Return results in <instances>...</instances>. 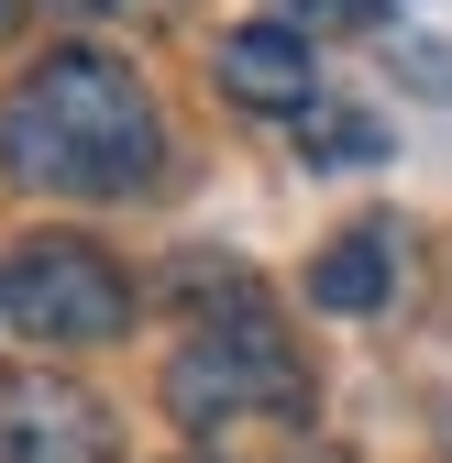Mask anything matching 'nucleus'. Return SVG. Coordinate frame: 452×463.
<instances>
[{
	"mask_svg": "<svg viewBox=\"0 0 452 463\" xmlns=\"http://www.w3.org/2000/svg\"><path fill=\"white\" fill-rule=\"evenodd\" d=\"M0 165L55 199H133L165 165L155 89L99 44H55L44 67L0 99Z\"/></svg>",
	"mask_w": 452,
	"mask_h": 463,
	"instance_id": "1",
	"label": "nucleus"
},
{
	"mask_svg": "<svg viewBox=\"0 0 452 463\" xmlns=\"http://www.w3.org/2000/svg\"><path fill=\"white\" fill-rule=\"evenodd\" d=\"M265 409H309V364L298 342L276 331L265 309H232V320H199L177 354H165V420L177 430H232V420H265Z\"/></svg>",
	"mask_w": 452,
	"mask_h": 463,
	"instance_id": "2",
	"label": "nucleus"
},
{
	"mask_svg": "<svg viewBox=\"0 0 452 463\" xmlns=\"http://www.w3.org/2000/svg\"><path fill=\"white\" fill-rule=\"evenodd\" d=\"M0 287H12V331L67 342V354L133 331V276L110 265L99 243H78V232H33V243L0 265Z\"/></svg>",
	"mask_w": 452,
	"mask_h": 463,
	"instance_id": "3",
	"label": "nucleus"
},
{
	"mask_svg": "<svg viewBox=\"0 0 452 463\" xmlns=\"http://www.w3.org/2000/svg\"><path fill=\"white\" fill-rule=\"evenodd\" d=\"M0 463H110V409L78 375H0Z\"/></svg>",
	"mask_w": 452,
	"mask_h": 463,
	"instance_id": "4",
	"label": "nucleus"
},
{
	"mask_svg": "<svg viewBox=\"0 0 452 463\" xmlns=\"http://www.w3.org/2000/svg\"><path fill=\"white\" fill-rule=\"evenodd\" d=\"M210 78H221V99H243V110H320V55H309V33L298 23H232L210 44Z\"/></svg>",
	"mask_w": 452,
	"mask_h": 463,
	"instance_id": "5",
	"label": "nucleus"
},
{
	"mask_svg": "<svg viewBox=\"0 0 452 463\" xmlns=\"http://www.w3.org/2000/svg\"><path fill=\"white\" fill-rule=\"evenodd\" d=\"M386 276H398V232L364 221V232H343V243L309 265V298H320V309H375V298H386Z\"/></svg>",
	"mask_w": 452,
	"mask_h": 463,
	"instance_id": "6",
	"label": "nucleus"
},
{
	"mask_svg": "<svg viewBox=\"0 0 452 463\" xmlns=\"http://www.w3.org/2000/svg\"><path fill=\"white\" fill-rule=\"evenodd\" d=\"M298 144L320 165H364L375 155V122H364V110H298Z\"/></svg>",
	"mask_w": 452,
	"mask_h": 463,
	"instance_id": "7",
	"label": "nucleus"
},
{
	"mask_svg": "<svg viewBox=\"0 0 452 463\" xmlns=\"http://www.w3.org/2000/svg\"><path fill=\"white\" fill-rule=\"evenodd\" d=\"M265 12L298 33H343V23H375V0H265Z\"/></svg>",
	"mask_w": 452,
	"mask_h": 463,
	"instance_id": "8",
	"label": "nucleus"
},
{
	"mask_svg": "<svg viewBox=\"0 0 452 463\" xmlns=\"http://www.w3.org/2000/svg\"><path fill=\"white\" fill-rule=\"evenodd\" d=\"M12 23H23V0H0V44H12Z\"/></svg>",
	"mask_w": 452,
	"mask_h": 463,
	"instance_id": "9",
	"label": "nucleus"
},
{
	"mask_svg": "<svg viewBox=\"0 0 452 463\" xmlns=\"http://www.w3.org/2000/svg\"><path fill=\"white\" fill-rule=\"evenodd\" d=\"M0 320H12V287H0Z\"/></svg>",
	"mask_w": 452,
	"mask_h": 463,
	"instance_id": "10",
	"label": "nucleus"
}]
</instances>
